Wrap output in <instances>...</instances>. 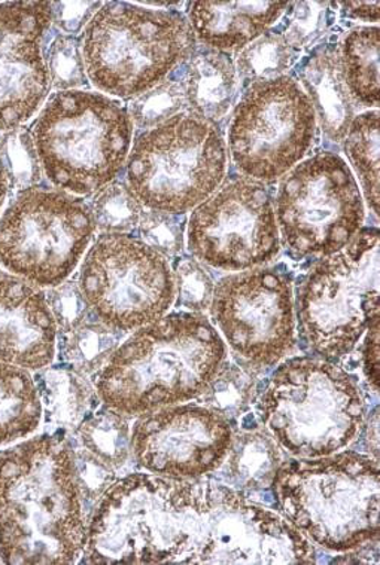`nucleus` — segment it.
<instances>
[{
  "label": "nucleus",
  "mask_w": 380,
  "mask_h": 565,
  "mask_svg": "<svg viewBox=\"0 0 380 565\" xmlns=\"http://www.w3.org/2000/svg\"><path fill=\"white\" fill-rule=\"evenodd\" d=\"M123 335L94 316L71 331L60 332V361L80 374H97L122 344Z\"/></svg>",
  "instance_id": "nucleus-27"
},
{
  "label": "nucleus",
  "mask_w": 380,
  "mask_h": 565,
  "mask_svg": "<svg viewBox=\"0 0 380 565\" xmlns=\"http://www.w3.org/2000/svg\"><path fill=\"white\" fill-rule=\"evenodd\" d=\"M348 153L360 175L367 203L379 215V113H365L352 119L345 140Z\"/></svg>",
  "instance_id": "nucleus-29"
},
{
  "label": "nucleus",
  "mask_w": 380,
  "mask_h": 565,
  "mask_svg": "<svg viewBox=\"0 0 380 565\" xmlns=\"http://www.w3.org/2000/svg\"><path fill=\"white\" fill-rule=\"evenodd\" d=\"M209 308L234 353L251 365H277L296 347L293 278L284 269L229 274L213 288Z\"/></svg>",
  "instance_id": "nucleus-14"
},
{
  "label": "nucleus",
  "mask_w": 380,
  "mask_h": 565,
  "mask_svg": "<svg viewBox=\"0 0 380 565\" xmlns=\"http://www.w3.org/2000/svg\"><path fill=\"white\" fill-rule=\"evenodd\" d=\"M285 2H193L188 23L209 50L242 51L287 11Z\"/></svg>",
  "instance_id": "nucleus-20"
},
{
  "label": "nucleus",
  "mask_w": 380,
  "mask_h": 565,
  "mask_svg": "<svg viewBox=\"0 0 380 565\" xmlns=\"http://www.w3.org/2000/svg\"><path fill=\"white\" fill-rule=\"evenodd\" d=\"M314 546L281 513L208 478L207 525L196 564H315Z\"/></svg>",
  "instance_id": "nucleus-16"
},
{
  "label": "nucleus",
  "mask_w": 380,
  "mask_h": 565,
  "mask_svg": "<svg viewBox=\"0 0 380 565\" xmlns=\"http://www.w3.org/2000/svg\"><path fill=\"white\" fill-rule=\"evenodd\" d=\"M298 78L324 132L331 140H344L356 118V106L341 74L339 49L335 44L318 46L302 63Z\"/></svg>",
  "instance_id": "nucleus-21"
},
{
  "label": "nucleus",
  "mask_w": 380,
  "mask_h": 565,
  "mask_svg": "<svg viewBox=\"0 0 380 565\" xmlns=\"http://www.w3.org/2000/svg\"><path fill=\"white\" fill-rule=\"evenodd\" d=\"M279 513L310 543L349 552L379 539V461L357 451L282 461L272 483Z\"/></svg>",
  "instance_id": "nucleus-4"
},
{
  "label": "nucleus",
  "mask_w": 380,
  "mask_h": 565,
  "mask_svg": "<svg viewBox=\"0 0 380 565\" xmlns=\"http://www.w3.org/2000/svg\"><path fill=\"white\" fill-rule=\"evenodd\" d=\"M30 135L49 181L60 190L88 195L122 171L134 122L109 97L71 89L46 103Z\"/></svg>",
  "instance_id": "nucleus-7"
},
{
  "label": "nucleus",
  "mask_w": 380,
  "mask_h": 565,
  "mask_svg": "<svg viewBox=\"0 0 380 565\" xmlns=\"http://www.w3.org/2000/svg\"><path fill=\"white\" fill-rule=\"evenodd\" d=\"M181 84L190 113L215 122L225 117L236 97V67L229 54L194 50L186 62Z\"/></svg>",
  "instance_id": "nucleus-22"
},
{
  "label": "nucleus",
  "mask_w": 380,
  "mask_h": 565,
  "mask_svg": "<svg viewBox=\"0 0 380 565\" xmlns=\"http://www.w3.org/2000/svg\"><path fill=\"white\" fill-rule=\"evenodd\" d=\"M138 226L142 242L165 258L181 254L186 234L183 215L149 210L144 212Z\"/></svg>",
  "instance_id": "nucleus-38"
},
{
  "label": "nucleus",
  "mask_w": 380,
  "mask_h": 565,
  "mask_svg": "<svg viewBox=\"0 0 380 565\" xmlns=\"http://www.w3.org/2000/svg\"><path fill=\"white\" fill-rule=\"evenodd\" d=\"M316 137V115L305 89L289 76L246 88L229 128L234 166L272 183L303 161Z\"/></svg>",
  "instance_id": "nucleus-13"
},
{
  "label": "nucleus",
  "mask_w": 380,
  "mask_h": 565,
  "mask_svg": "<svg viewBox=\"0 0 380 565\" xmlns=\"http://www.w3.org/2000/svg\"><path fill=\"white\" fill-rule=\"evenodd\" d=\"M8 186H10V183H8L6 169H3L2 160H0V209L6 203Z\"/></svg>",
  "instance_id": "nucleus-45"
},
{
  "label": "nucleus",
  "mask_w": 380,
  "mask_h": 565,
  "mask_svg": "<svg viewBox=\"0 0 380 565\" xmlns=\"http://www.w3.org/2000/svg\"><path fill=\"white\" fill-rule=\"evenodd\" d=\"M186 109L188 106L182 84L166 79L131 102L130 118L139 128L151 130Z\"/></svg>",
  "instance_id": "nucleus-34"
},
{
  "label": "nucleus",
  "mask_w": 380,
  "mask_h": 565,
  "mask_svg": "<svg viewBox=\"0 0 380 565\" xmlns=\"http://www.w3.org/2000/svg\"><path fill=\"white\" fill-rule=\"evenodd\" d=\"M255 379L243 367L225 361L198 397L199 404L215 411L232 423L241 417L254 399Z\"/></svg>",
  "instance_id": "nucleus-31"
},
{
  "label": "nucleus",
  "mask_w": 380,
  "mask_h": 565,
  "mask_svg": "<svg viewBox=\"0 0 380 565\" xmlns=\"http://www.w3.org/2000/svg\"><path fill=\"white\" fill-rule=\"evenodd\" d=\"M341 74L352 100L379 106V28H356L339 50Z\"/></svg>",
  "instance_id": "nucleus-26"
},
{
  "label": "nucleus",
  "mask_w": 380,
  "mask_h": 565,
  "mask_svg": "<svg viewBox=\"0 0 380 565\" xmlns=\"http://www.w3.org/2000/svg\"><path fill=\"white\" fill-rule=\"evenodd\" d=\"M87 541L74 452L65 431L0 452V561L75 564Z\"/></svg>",
  "instance_id": "nucleus-1"
},
{
  "label": "nucleus",
  "mask_w": 380,
  "mask_h": 565,
  "mask_svg": "<svg viewBox=\"0 0 380 565\" xmlns=\"http://www.w3.org/2000/svg\"><path fill=\"white\" fill-rule=\"evenodd\" d=\"M365 413L357 380L319 358L282 363L260 401L266 430L297 458L331 456L351 445Z\"/></svg>",
  "instance_id": "nucleus-5"
},
{
  "label": "nucleus",
  "mask_w": 380,
  "mask_h": 565,
  "mask_svg": "<svg viewBox=\"0 0 380 565\" xmlns=\"http://www.w3.org/2000/svg\"><path fill=\"white\" fill-rule=\"evenodd\" d=\"M366 445L369 449V456L379 461V409L376 408L367 419Z\"/></svg>",
  "instance_id": "nucleus-44"
},
{
  "label": "nucleus",
  "mask_w": 380,
  "mask_h": 565,
  "mask_svg": "<svg viewBox=\"0 0 380 565\" xmlns=\"http://www.w3.org/2000/svg\"><path fill=\"white\" fill-rule=\"evenodd\" d=\"M59 332H67L94 317L76 281H63L45 294Z\"/></svg>",
  "instance_id": "nucleus-40"
},
{
  "label": "nucleus",
  "mask_w": 380,
  "mask_h": 565,
  "mask_svg": "<svg viewBox=\"0 0 380 565\" xmlns=\"http://www.w3.org/2000/svg\"><path fill=\"white\" fill-rule=\"evenodd\" d=\"M129 418L109 406H102L81 423L75 430V440L118 472L129 463L131 457Z\"/></svg>",
  "instance_id": "nucleus-28"
},
{
  "label": "nucleus",
  "mask_w": 380,
  "mask_h": 565,
  "mask_svg": "<svg viewBox=\"0 0 380 565\" xmlns=\"http://www.w3.org/2000/svg\"><path fill=\"white\" fill-rule=\"evenodd\" d=\"M294 62V51L276 32L263 33L238 55V72L245 87L284 76Z\"/></svg>",
  "instance_id": "nucleus-30"
},
{
  "label": "nucleus",
  "mask_w": 380,
  "mask_h": 565,
  "mask_svg": "<svg viewBox=\"0 0 380 565\" xmlns=\"http://www.w3.org/2000/svg\"><path fill=\"white\" fill-rule=\"evenodd\" d=\"M188 250L225 271H246L271 264L281 250L271 194L263 182L234 178L191 213Z\"/></svg>",
  "instance_id": "nucleus-15"
},
{
  "label": "nucleus",
  "mask_w": 380,
  "mask_h": 565,
  "mask_svg": "<svg viewBox=\"0 0 380 565\" xmlns=\"http://www.w3.org/2000/svg\"><path fill=\"white\" fill-rule=\"evenodd\" d=\"M57 324L45 294L14 274L0 271V362L41 371L55 358Z\"/></svg>",
  "instance_id": "nucleus-19"
},
{
  "label": "nucleus",
  "mask_w": 380,
  "mask_h": 565,
  "mask_svg": "<svg viewBox=\"0 0 380 565\" xmlns=\"http://www.w3.org/2000/svg\"><path fill=\"white\" fill-rule=\"evenodd\" d=\"M177 306L190 312L209 310L213 297V281L199 260L182 258L173 271Z\"/></svg>",
  "instance_id": "nucleus-37"
},
{
  "label": "nucleus",
  "mask_w": 380,
  "mask_h": 565,
  "mask_svg": "<svg viewBox=\"0 0 380 565\" xmlns=\"http://www.w3.org/2000/svg\"><path fill=\"white\" fill-rule=\"evenodd\" d=\"M207 508L208 477L117 479L94 509L83 564H196Z\"/></svg>",
  "instance_id": "nucleus-2"
},
{
  "label": "nucleus",
  "mask_w": 380,
  "mask_h": 565,
  "mask_svg": "<svg viewBox=\"0 0 380 565\" xmlns=\"http://www.w3.org/2000/svg\"><path fill=\"white\" fill-rule=\"evenodd\" d=\"M96 225L88 205L63 191H21L0 217V264L38 288L74 273Z\"/></svg>",
  "instance_id": "nucleus-10"
},
{
  "label": "nucleus",
  "mask_w": 380,
  "mask_h": 565,
  "mask_svg": "<svg viewBox=\"0 0 380 565\" xmlns=\"http://www.w3.org/2000/svg\"><path fill=\"white\" fill-rule=\"evenodd\" d=\"M0 160L6 169L8 183L25 191L42 182V167L35 141L24 127L0 128Z\"/></svg>",
  "instance_id": "nucleus-33"
},
{
  "label": "nucleus",
  "mask_w": 380,
  "mask_h": 565,
  "mask_svg": "<svg viewBox=\"0 0 380 565\" xmlns=\"http://www.w3.org/2000/svg\"><path fill=\"white\" fill-rule=\"evenodd\" d=\"M275 215L285 246L297 255L328 256L356 237L366 210L346 161L337 153L319 152L282 179Z\"/></svg>",
  "instance_id": "nucleus-11"
},
{
  "label": "nucleus",
  "mask_w": 380,
  "mask_h": 565,
  "mask_svg": "<svg viewBox=\"0 0 380 565\" xmlns=\"http://www.w3.org/2000/svg\"><path fill=\"white\" fill-rule=\"evenodd\" d=\"M51 87L71 92L87 83L81 41L75 36H59L46 55Z\"/></svg>",
  "instance_id": "nucleus-36"
},
{
  "label": "nucleus",
  "mask_w": 380,
  "mask_h": 565,
  "mask_svg": "<svg viewBox=\"0 0 380 565\" xmlns=\"http://www.w3.org/2000/svg\"><path fill=\"white\" fill-rule=\"evenodd\" d=\"M88 209L94 225L104 234L130 233L144 215V205L123 182L109 183L97 191Z\"/></svg>",
  "instance_id": "nucleus-32"
},
{
  "label": "nucleus",
  "mask_w": 380,
  "mask_h": 565,
  "mask_svg": "<svg viewBox=\"0 0 380 565\" xmlns=\"http://www.w3.org/2000/svg\"><path fill=\"white\" fill-rule=\"evenodd\" d=\"M41 422L35 380L28 370L0 362V445L28 438L40 429Z\"/></svg>",
  "instance_id": "nucleus-25"
},
{
  "label": "nucleus",
  "mask_w": 380,
  "mask_h": 565,
  "mask_svg": "<svg viewBox=\"0 0 380 565\" xmlns=\"http://www.w3.org/2000/svg\"><path fill=\"white\" fill-rule=\"evenodd\" d=\"M379 316L374 317V319L370 320L369 327H367V335L365 340V344H362L361 350V359H362V370H365V374L371 387H373L374 392H379V379H380V367H379V341H380V332H379Z\"/></svg>",
  "instance_id": "nucleus-42"
},
{
  "label": "nucleus",
  "mask_w": 380,
  "mask_h": 565,
  "mask_svg": "<svg viewBox=\"0 0 380 565\" xmlns=\"http://www.w3.org/2000/svg\"><path fill=\"white\" fill-rule=\"evenodd\" d=\"M51 24V3H0V128L19 127L45 100L49 71L42 38Z\"/></svg>",
  "instance_id": "nucleus-18"
},
{
  "label": "nucleus",
  "mask_w": 380,
  "mask_h": 565,
  "mask_svg": "<svg viewBox=\"0 0 380 565\" xmlns=\"http://www.w3.org/2000/svg\"><path fill=\"white\" fill-rule=\"evenodd\" d=\"M78 285L96 319L124 333L161 319L175 302L168 259L127 234H104L94 243Z\"/></svg>",
  "instance_id": "nucleus-12"
},
{
  "label": "nucleus",
  "mask_w": 380,
  "mask_h": 565,
  "mask_svg": "<svg viewBox=\"0 0 380 565\" xmlns=\"http://www.w3.org/2000/svg\"><path fill=\"white\" fill-rule=\"evenodd\" d=\"M81 50L94 87L130 98L156 87L186 63L194 53L196 38L179 12L109 2L88 21Z\"/></svg>",
  "instance_id": "nucleus-6"
},
{
  "label": "nucleus",
  "mask_w": 380,
  "mask_h": 565,
  "mask_svg": "<svg viewBox=\"0 0 380 565\" xmlns=\"http://www.w3.org/2000/svg\"><path fill=\"white\" fill-rule=\"evenodd\" d=\"M228 148L215 122L178 114L142 132L127 158V182L149 210L183 215L221 186Z\"/></svg>",
  "instance_id": "nucleus-9"
},
{
  "label": "nucleus",
  "mask_w": 380,
  "mask_h": 565,
  "mask_svg": "<svg viewBox=\"0 0 380 565\" xmlns=\"http://www.w3.org/2000/svg\"><path fill=\"white\" fill-rule=\"evenodd\" d=\"M330 7L331 3L327 2H297L293 6L289 3L287 19L279 33L289 49L293 51L307 49L323 36L331 24Z\"/></svg>",
  "instance_id": "nucleus-35"
},
{
  "label": "nucleus",
  "mask_w": 380,
  "mask_h": 565,
  "mask_svg": "<svg viewBox=\"0 0 380 565\" xmlns=\"http://www.w3.org/2000/svg\"><path fill=\"white\" fill-rule=\"evenodd\" d=\"M349 19L379 21V2H341Z\"/></svg>",
  "instance_id": "nucleus-43"
},
{
  "label": "nucleus",
  "mask_w": 380,
  "mask_h": 565,
  "mask_svg": "<svg viewBox=\"0 0 380 565\" xmlns=\"http://www.w3.org/2000/svg\"><path fill=\"white\" fill-rule=\"evenodd\" d=\"M232 438V423L207 406H163L136 419L131 457L149 473L207 478L223 465Z\"/></svg>",
  "instance_id": "nucleus-17"
},
{
  "label": "nucleus",
  "mask_w": 380,
  "mask_h": 565,
  "mask_svg": "<svg viewBox=\"0 0 380 565\" xmlns=\"http://www.w3.org/2000/svg\"><path fill=\"white\" fill-rule=\"evenodd\" d=\"M228 359L202 312H173L138 329L94 374L106 406L127 417L198 399Z\"/></svg>",
  "instance_id": "nucleus-3"
},
{
  "label": "nucleus",
  "mask_w": 380,
  "mask_h": 565,
  "mask_svg": "<svg viewBox=\"0 0 380 565\" xmlns=\"http://www.w3.org/2000/svg\"><path fill=\"white\" fill-rule=\"evenodd\" d=\"M282 465L279 444L267 430L234 435L223 465L217 469L225 486L242 492L271 488Z\"/></svg>",
  "instance_id": "nucleus-24"
},
{
  "label": "nucleus",
  "mask_w": 380,
  "mask_h": 565,
  "mask_svg": "<svg viewBox=\"0 0 380 565\" xmlns=\"http://www.w3.org/2000/svg\"><path fill=\"white\" fill-rule=\"evenodd\" d=\"M102 8L101 2L51 3V23L62 32L78 33Z\"/></svg>",
  "instance_id": "nucleus-41"
},
{
  "label": "nucleus",
  "mask_w": 380,
  "mask_h": 565,
  "mask_svg": "<svg viewBox=\"0 0 380 565\" xmlns=\"http://www.w3.org/2000/svg\"><path fill=\"white\" fill-rule=\"evenodd\" d=\"M74 452L76 482H78L83 504H96L106 491L117 481V470L99 460L76 440L72 443Z\"/></svg>",
  "instance_id": "nucleus-39"
},
{
  "label": "nucleus",
  "mask_w": 380,
  "mask_h": 565,
  "mask_svg": "<svg viewBox=\"0 0 380 565\" xmlns=\"http://www.w3.org/2000/svg\"><path fill=\"white\" fill-rule=\"evenodd\" d=\"M297 320L306 345L324 361L351 354L379 316V230L358 231L344 249L323 256L297 289Z\"/></svg>",
  "instance_id": "nucleus-8"
},
{
  "label": "nucleus",
  "mask_w": 380,
  "mask_h": 565,
  "mask_svg": "<svg viewBox=\"0 0 380 565\" xmlns=\"http://www.w3.org/2000/svg\"><path fill=\"white\" fill-rule=\"evenodd\" d=\"M45 424L57 431H74L101 405L93 381L67 366L44 367L35 376Z\"/></svg>",
  "instance_id": "nucleus-23"
}]
</instances>
